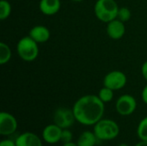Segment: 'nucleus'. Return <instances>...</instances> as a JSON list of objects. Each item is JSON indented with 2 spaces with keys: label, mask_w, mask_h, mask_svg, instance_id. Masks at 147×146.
Returning a JSON list of instances; mask_svg holds the SVG:
<instances>
[{
  "label": "nucleus",
  "mask_w": 147,
  "mask_h": 146,
  "mask_svg": "<svg viewBox=\"0 0 147 146\" xmlns=\"http://www.w3.org/2000/svg\"><path fill=\"white\" fill-rule=\"evenodd\" d=\"M93 132L98 140L109 141L116 139L120 134V126L113 120L102 119L93 126Z\"/></svg>",
  "instance_id": "f03ea898"
},
{
  "label": "nucleus",
  "mask_w": 147,
  "mask_h": 146,
  "mask_svg": "<svg viewBox=\"0 0 147 146\" xmlns=\"http://www.w3.org/2000/svg\"><path fill=\"white\" fill-rule=\"evenodd\" d=\"M53 123L59 126L62 129L70 128L76 121V118L72 108L60 107L57 108L53 116Z\"/></svg>",
  "instance_id": "39448f33"
},
{
  "label": "nucleus",
  "mask_w": 147,
  "mask_h": 146,
  "mask_svg": "<svg viewBox=\"0 0 147 146\" xmlns=\"http://www.w3.org/2000/svg\"><path fill=\"white\" fill-rule=\"evenodd\" d=\"M134 146H147V141L140 140V142H138Z\"/></svg>",
  "instance_id": "b1692460"
},
{
  "label": "nucleus",
  "mask_w": 147,
  "mask_h": 146,
  "mask_svg": "<svg viewBox=\"0 0 147 146\" xmlns=\"http://www.w3.org/2000/svg\"><path fill=\"white\" fill-rule=\"evenodd\" d=\"M29 36L37 43H45L50 38V31L45 26L37 25L30 29Z\"/></svg>",
  "instance_id": "f8f14e48"
},
{
  "label": "nucleus",
  "mask_w": 147,
  "mask_h": 146,
  "mask_svg": "<svg viewBox=\"0 0 147 146\" xmlns=\"http://www.w3.org/2000/svg\"><path fill=\"white\" fill-rule=\"evenodd\" d=\"M137 108L136 99L128 94L121 96L115 102L116 112L121 116H129L134 113Z\"/></svg>",
  "instance_id": "423d86ee"
},
{
  "label": "nucleus",
  "mask_w": 147,
  "mask_h": 146,
  "mask_svg": "<svg viewBox=\"0 0 147 146\" xmlns=\"http://www.w3.org/2000/svg\"><path fill=\"white\" fill-rule=\"evenodd\" d=\"M11 59V49L4 42H0V65L7 64Z\"/></svg>",
  "instance_id": "2eb2a0df"
},
{
  "label": "nucleus",
  "mask_w": 147,
  "mask_h": 146,
  "mask_svg": "<svg viewBox=\"0 0 147 146\" xmlns=\"http://www.w3.org/2000/svg\"><path fill=\"white\" fill-rule=\"evenodd\" d=\"M137 135L140 140L147 141V116L140 121L137 127Z\"/></svg>",
  "instance_id": "f3484780"
},
{
  "label": "nucleus",
  "mask_w": 147,
  "mask_h": 146,
  "mask_svg": "<svg viewBox=\"0 0 147 146\" xmlns=\"http://www.w3.org/2000/svg\"><path fill=\"white\" fill-rule=\"evenodd\" d=\"M11 13V5L6 0L0 1V19L5 20L7 19Z\"/></svg>",
  "instance_id": "a211bd4d"
},
{
  "label": "nucleus",
  "mask_w": 147,
  "mask_h": 146,
  "mask_svg": "<svg viewBox=\"0 0 147 146\" xmlns=\"http://www.w3.org/2000/svg\"><path fill=\"white\" fill-rule=\"evenodd\" d=\"M131 10L127 8V7H121L119 8L118 10V14H117V19L123 22L124 23L127 21H129V19L131 18Z\"/></svg>",
  "instance_id": "6ab92c4d"
},
{
  "label": "nucleus",
  "mask_w": 147,
  "mask_h": 146,
  "mask_svg": "<svg viewBox=\"0 0 147 146\" xmlns=\"http://www.w3.org/2000/svg\"><path fill=\"white\" fill-rule=\"evenodd\" d=\"M98 97L100 98V100L104 102V103H107V102H109L113 100L114 98V90L108 88V87H105L103 86L100 90H99V93H98Z\"/></svg>",
  "instance_id": "dca6fc26"
},
{
  "label": "nucleus",
  "mask_w": 147,
  "mask_h": 146,
  "mask_svg": "<svg viewBox=\"0 0 147 146\" xmlns=\"http://www.w3.org/2000/svg\"><path fill=\"white\" fill-rule=\"evenodd\" d=\"M72 1H74V2H81L83 0H72Z\"/></svg>",
  "instance_id": "bb28decb"
},
{
  "label": "nucleus",
  "mask_w": 147,
  "mask_h": 146,
  "mask_svg": "<svg viewBox=\"0 0 147 146\" xmlns=\"http://www.w3.org/2000/svg\"><path fill=\"white\" fill-rule=\"evenodd\" d=\"M141 73H142V76L144 77V78L147 81V61H146V62L142 65V67H141Z\"/></svg>",
  "instance_id": "4be33fe9"
},
{
  "label": "nucleus",
  "mask_w": 147,
  "mask_h": 146,
  "mask_svg": "<svg viewBox=\"0 0 147 146\" xmlns=\"http://www.w3.org/2000/svg\"><path fill=\"white\" fill-rule=\"evenodd\" d=\"M141 98H142V101L147 105V84L145 86V88L143 89L141 92Z\"/></svg>",
  "instance_id": "5701e85b"
},
{
  "label": "nucleus",
  "mask_w": 147,
  "mask_h": 146,
  "mask_svg": "<svg viewBox=\"0 0 147 146\" xmlns=\"http://www.w3.org/2000/svg\"><path fill=\"white\" fill-rule=\"evenodd\" d=\"M127 76L121 71H112L109 72L103 79V86L111 89L119 90L127 84Z\"/></svg>",
  "instance_id": "6e6552de"
},
{
  "label": "nucleus",
  "mask_w": 147,
  "mask_h": 146,
  "mask_svg": "<svg viewBox=\"0 0 147 146\" xmlns=\"http://www.w3.org/2000/svg\"><path fill=\"white\" fill-rule=\"evenodd\" d=\"M0 146H16V140L10 139H2L0 142Z\"/></svg>",
  "instance_id": "412c9836"
},
{
  "label": "nucleus",
  "mask_w": 147,
  "mask_h": 146,
  "mask_svg": "<svg viewBox=\"0 0 147 146\" xmlns=\"http://www.w3.org/2000/svg\"><path fill=\"white\" fill-rule=\"evenodd\" d=\"M118 10L119 6L115 0H97L94 7L96 16L106 23L117 18Z\"/></svg>",
  "instance_id": "7ed1b4c3"
},
{
  "label": "nucleus",
  "mask_w": 147,
  "mask_h": 146,
  "mask_svg": "<svg viewBox=\"0 0 147 146\" xmlns=\"http://www.w3.org/2000/svg\"><path fill=\"white\" fill-rule=\"evenodd\" d=\"M118 146H130V145H128L127 144H125V143H122V144H120Z\"/></svg>",
  "instance_id": "a878e982"
},
{
  "label": "nucleus",
  "mask_w": 147,
  "mask_h": 146,
  "mask_svg": "<svg viewBox=\"0 0 147 146\" xmlns=\"http://www.w3.org/2000/svg\"><path fill=\"white\" fill-rule=\"evenodd\" d=\"M98 141L94 132L84 131L79 135L76 143L78 146H96Z\"/></svg>",
  "instance_id": "4468645a"
},
{
  "label": "nucleus",
  "mask_w": 147,
  "mask_h": 146,
  "mask_svg": "<svg viewBox=\"0 0 147 146\" xmlns=\"http://www.w3.org/2000/svg\"><path fill=\"white\" fill-rule=\"evenodd\" d=\"M61 6L60 0H40V10L46 15H53L58 13Z\"/></svg>",
  "instance_id": "ddd939ff"
},
{
  "label": "nucleus",
  "mask_w": 147,
  "mask_h": 146,
  "mask_svg": "<svg viewBox=\"0 0 147 146\" xmlns=\"http://www.w3.org/2000/svg\"><path fill=\"white\" fill-rule=\"evenodd\" d=\"M62 146H78L77 145V143H75V142H69V143H65V144H63Z\"/></svg>",
  "instance_id": "393cba45"
},
{
  "label": "nucleus",
  "mask_w": 147,
  "mask_h": 146,
  "mask_svg": "<svg viewBox=\"0 0 147 146\" xmlns=\"http://www.w3.org/2000/svg\"><path fill=\"white\" fill-rule=\"evenodd\" d=\"M18 128V122L16 117L7 112L0 114V134L3 137H9L16 133Z\"/></svg>",
  "instance_id": "0eeeda50"
},
{
  "label": "nucleus",
  "mask_w": 147,
  "mask_h": 146,
  "mask_svg": "<svg viewBox=\"0 0 147 146\" xmlns=\"http://www.w3.org/2000/svg\"><path fill=\"white\" fill-rule=\"evenodd\" d=\"M73 141V133L69 128L63 129L62 131V135H61V142L63 144L65 143H69Z\"/></svg>",
  "instance_id": "aec40b11"
},
{
  "label": "nucleus",
  "mask_w": 147,
  "mask_h": 146,
  "mask_svg": "<svg viewBox=\"0 0 147 146\" xmlns=\"http://www.w3.org/2000/svg\"><path fill=\"white\" fill-rule=\"evenodd\" d=\"M104 104L98 96L85 95L81 96L72 107L76 121L86 126L96 125L103 117Z\"/></svg>",
  "instance_id": "f257e3e1"
},
{
  "label": "nucleus",
  "mask_w": 147,
  "mask_h": 146,
  "mask_svg": "<svg viewBox=\"0 0 147 146\" xmlns=\"http://www.w3.org/2000/svg\"><path fill=\"white\" fill-rule=\"evenodd\" d=\"M63 129L56 124L53 123L44 127L42 131V140L49 145H55L61 142V135Z\"/></svg>",
  "instance_id": "1a4fd4ad"
},
{
  "label": "nucleus",
  "mask_w": 147,
  "mask_h": 146,
  "mask_svg": "<svg viewBox=\"0 0 147 146\" xmlns=\"http://www.w3.org/2000/svg\"><path fill=\"white\" fill-rule=\"evenodd\" d=\"M16 146H43L41 139L32 132H25L16 137Z\"/></svg>",
  "instance_id": "9d476101"
},
{
  "label": "nucleus",
  "mask_w": 147,
  "mask_h": 146,
  "mask_svg": "<svg viewBox=\"0 0 147 146\" xmlns=\"http://www.w3.org/2000/svg\"><path fill=\"white\" fill-rule=\"evenodd\" d=\"M18 56L24 61L31 62L39 55L38 43L34 40L29 35L22 38L16 45Z\"/></svg>",
  "instance_id": "20e7f679"
},
{
  "label": "nucleus",
  "mask_w": 147,
  "mask_h": 146,
  "mask_svg": "<svg viewBox=\"0 0 147 146\" xmlns=\"http://www.w3.org/2000/svg\"><path fill=\"white\" fill-rule=\"evenodd\" d=\"M126 32V27L123 22L117 18L109 22L107 26V34L113 40H119L122 38Z\"/></svg>",
  "instance_id": "9b49d317"
}]
</instances>
